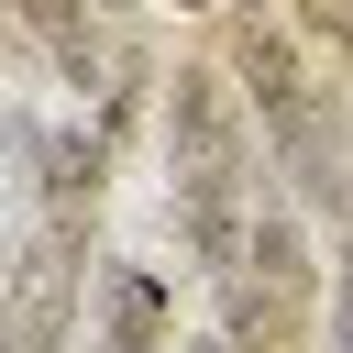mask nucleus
<instances>
[{
  "label": "nucleus",
  "instance_id": "5",
  "mask_svg": "<svg viewBox=\"0 0 353 353\" xmlns=\"http://www.w3.org/2000/svg\"><path fill=\"white\" fill-rule=\"evenodd\" d=\"M99 331H110V342H154V331H165V287H154L143 265H110V309H99Z\"/></svg>",
  "mask_w": 353,
  "mask_h": 353
},
{
  "label": "nucleus",
  "instance_id": "4",
  "mask_svg": "<svg viewBox=\"0 0 353 353\" xmlns=\"http://www.w3.org/2000/svg\"><path fill=\"white\" fill-rule=\"evenodd\" d=\"M33 165H44V210H55V221H88V210H99V132L66 121V132L33 143Z\"/></svg>",
  "mask_w": 353,
  "mask_h": 353
},
{
  "label": "nucleus",
  "instance_id": "7",
  "mask_svg": "<svg viewBox=\"0 0 353 353\" xmlns=\"http://www.w3.org/2000/svg\"><path fill=\"white\" fill-rule=\"evenodd\" d=\"M0 154H11V110H0Z\"/></svg>",
  "mask_w": 353,
  "mask_h": 353
},
{
  "label": "nucleus",
  "instance_id": "6",
  "mask_svg": "<svg viewBox=\"0 0 353 353\" xmlns=\"http://www.w3.org/2000/svg\"><path fill=\"white\" fill-rule=\"evenodd\" d=\"M331 342L353 353V221H342V254H331Z\"/></svg>",
  "mask_w": 353,
  "mask_h": 353
},
{
  "label": "nucleus",
  "instance_id": "3",
  "mask_svg": "<svg viewBox=\"0 0 353 353\" xmlns=\"http://www.w3.org/2000/svg\"><path fill=\"white\" fill-rule=\"evenodd\" d=\"M232 276H254L276 309H309L320 265H309V210H298L287 188H254V221H243V265H232Z\"/></svg>",
  "mask_w": 353,
  "mask_h": 353
},
{
  "label": "nucleus",
  "instance_id": "1",
  "mask_svg": "<svg viewBox=\"0 0 353 353\" xmlns=\"http://www.w3.org/2000/svg\"><path fill=\"white\" fill-rule=\"evenodd\" d=\"M265 154H276V176H287V199L309 210V221H353V143H342V110H331V88L320 77H298V88H276L265 110Z\"/></svg>",
  "mask_w": 353,
  "mask_h": 353
},
{
  "label": "nucleus",
  "instance_id": "2",
  "mask_svg": "<svg viewBox=\"0 0 353 353\" xmlns=\"http://www.w3.org/2000/svg\"><path fill=\"white\" fill-rule=\"evenodd\" d=\"M188 165H254L243 88L221 66H176L165 77V176H188Z\"/></svg>",
  "mask_w": 353,
  "mask_h": 353
}]
</instances>
